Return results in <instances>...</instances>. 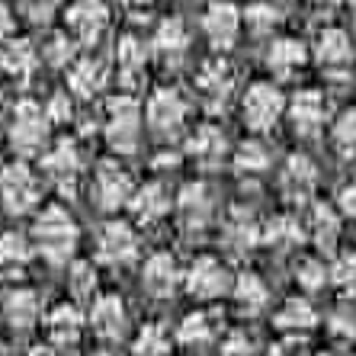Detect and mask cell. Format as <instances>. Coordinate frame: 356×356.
I'll list each match as a JSON object with an SVG mask.
<instances>
[{
    "label": "cell",
    "mask_w": 356,
    "mask_h": 356,
    "mask_svg": "<svg viewBox=\"0 0 356 356\" xmlns=\"http://www.w3.org/2000/svg\"><path fill=\"white\" fill-rule=\"evenodd\" d=\"M324 113L327 103L318 90H302L292 99V125L298 135H318V129L324 125Z\"/></svg>",
    "instance_id": "14"
},
{
    "label": "cell",
    "mask_w": 356,
    "mask_h": 356,
    "mask_svg": "<svg viewBox=\"0 0 356 356\" xmlns=\"http://www.w3.org/2000/svg\"><path fill=\"white\" fill-rule=\"evenodd\" d=\"M132 180L129 174H122L119 167L113 164H103L97 174V199L103 209H119L125 202H132Z\"/></svg>",
    "instance_id": "13"
},
{
    "label": "cell",
    "mask_w": 356,
    "mask_h": 356,
    "mask_svg": "<svg viewBox=\"0 0 356 356\" xmlns=\"http://www.w3.org/2000/svg\"><path fill=\"white\" fill-rule=\"evenodd\" d=\"M0 356H3V340H0Z\"/></svg>",
    "instance_id": "55"
},
{
    "label": "cell",
    "mask_w": 356,
    "mask_h": 356,
    "mask_svg": "<svg viewBox=\"0 0 356 356\" xmlns=\"http://www.w3.org/2000/svg\"><path fill=\"white\" fill-rule=\"evenodd\" d=\"M167 206H170V199L164 196V186H161V183H148V186H141L132 196V212L138 218H145V222H158L167 212Z\"/></svg>",
    "instance_id": "26"
},
{
    "label": "cell",
    "mask_w": 356,
    "mask_h": 356,
    "mask_svg": "<svg viewBox=\"0 0 356 356\" xmlns=\"http://www.w3.org/2000/svg\"><path fill=\"white\" fill-rule=\"evenodd\" d=\"M183 113H186V106L174 90H158L148 103V122L161 135H174L183 122Z\"/></svg>",
    "instance_id": "11"
},
{
    "label": "cell",
    "mask_w": 356,
    "mask_h": 356,
    "mask_svg": "<svg viewBox=\"0 0 356 356\" xmlns=\"http://www.w3.org/2000/svg\"><path fill=\"white\" fill-rule=\"evenodd\" d=\"M3 321L13 327L17 334L29 331L39 321V298L29 289H17L3 298Z\"/></svg>",
    "instance_id": "17"
},
{
    "label": "cell",
    "mask_w": 356,
    "mask_h": 356,
    "mask_svg": "<svg viewBox=\"0 0 356 356\" xmlns=\"http://www.w3.org/2000/svg\"><path fill=\"white\" fill-rule=\"evenodd\" d=\"M334 334H343V337H347V334H356V318L353 315H334Z\"/></svg>",
    "instance_id": "48"
},
{
    "label": "cell",
    "mask_w": 356,
    "mask_h": 356,
    "mask_svg": "<svg viewBox=\"0 0 356 356\" xmlns=\"http://www.w3.org/2000/svg\"><path fill=\"white\" fill-rule=\"evenodd\" d=\"M119 3H125V7H141L145 0H119Z\"/></svg>",
    "instance_id": "52"
},
{
    "label": "cell",
    "mask_w": 356,
    "mask_h": 356,
    "mask_svg": "<svg viewBox=\"0 0 356 356\" xmlns=\"http://www.w3.org/2000/svg\"><path fill=\"white\" fill-rule=\"evenodd\" d=\"M10 138H13V148H17L19 154H35V151H42L45 138H49V116L35 106L33 99H23L17 106Z\"/></svg>",
    "instance_id": "3"
},
{
    "label": "cell",
    "mask_w": 356,
    "mask_h": 356,
    "mask_svg": "<svg viewBox=\"0 0 356 356\" xmlns=\"http://www.w3.org/2000/svg\"><path fill=\"white\" fill-rule=\"evenodd\" d=\"M334 141H337L343 151H356V109L343 113V116L334 122Z\"/></svg>",
    "instance_id": "40"
},
{
    "label": "cell",
    "mask_w": 356,
    "mask_h": 356,
    "mask_svg": "<svg viewBox=\"0 0 356 356\" xmlns=\"http://www.w3.org/2000/svg\"><path fill=\"white\" fill-rule=\"evenodd\" d=\"M10 29H13V19H10V13L3 7H0V35H7Z\"/></svg>",
    "instance_id": "49"
},
{
    "label": "cell",
    "mask_w": 356,
    "mask_h": 356,
    "mask_svg": "<svg viewBox=\"0 0 356 356\" xmlns=\"http://www.w3.org/2000/svg\"><path fill=\"white\" fill-rule=\"evenodd\" d=\"M209 212H212V202H209V193L202 183H190L180 196V222L186 232H202L209 222Z\"/></svg>",
    "instance_id": "18"
},
{
    "label": "cell",
    "mask_w": 356,
    "mask_h": 356,
    "mask_svg": "<svg viewBox=\"0 0 356 356\" xmlns=\"http://www.w3.org/2000/svg\"><path fill=\"white\" fill-rule=\"evenodd\" d=\"M196 83H199V90L206 93L209 103H212V109H218L225 99H228V93H232L234 74H232V67L225 65V61H212V65H206L202 71H199Z\"/></svg>",
    "instance_id": "19"
},
{
    "label": "cell",
    "mask_w": 356,
    "mask_h": 356,
    "mask_svg": "<svg viewBox=\"0 0 356 356\" xmlns=\"http://www.w3.org/2000/svg\"><path fill=\"white\" fill-rule=\"evenodd\" d=\"M209 337H212V324H209L206 315H186L180 321V327H177V340L180 343H186V347H199V343H209Z\"/></svg>",
    "instance_id": "33"
},
{
    "label": "cell",
    "mask_w": 356,
    "mask_h": 356,
    "mask_svg": "<svg viewBox=\"0 0 356 356\" xmlns=\"http://www.w3.org/2000/svg\"><path fill=\"white\" fill-rule=\"evenodd\" d=\"M190 154L199 161L202 167H216L225 154V135L218 132L216 125H202L190 141Z\"/></svg>",
    "instance_id": "23"
},
{
    "label": "cell",
    "mask_w": 356,
    "mask_h": 356,
    "mask_svg": "<svg viewBox=\"0 0 356 356\" xmlns=\"http://www.w3.org/2000/svg\"><path fill=\"white\" fill-rule=\"evenodd\" d=\"M29 356H55V353H51V350H45V347H39V350H33Z\"/></svg>",
    "instance_id": "51"
},
{
    "label": "cell",
    "mask_w": 356,
    "mask_h": 356,
    "mask_svg": "<svg viewBox=\"0 0 356 356\" xmlns=\"http://www.w3.org/2000/svg\"><path fill=\"white\" fill-rule=\"evenodd\" d=\"M49 340H51V347H74L77 337H81V327H83V318L81 312H77L74 305H67V302H61V305L51 308V315H49Z\"/></svg>",
    "instance_id": "16"
},
{
    "label": "cell",
    "mask_w": 356,
    "mask_h": 356,
    "mask_svg": "<svg viewBox=\"0 0 356 356\" xmlns=\"http://www.w3.org/2000/svg\"><path fill=\"white\" fill-rule=\"evenodd\" d=\"M45 170H49L55 180H58V186L65 193H74L77 186V174H81V158H77V148L74 141H58L55 148L45 154Z\"/></svg>",
    "instance_id": "12"
},
{
    "label": "cell",
    "mask_w": 356,
    "mask_h": 356,
    "mask_svg": "<svg viewBox=\"0 0 356 356\" xmlns=\"http://www.w3.org/2000/svg\"><path fill=\"white\" fill-rule=\"evenodd\" d=\"M312 234H315V244L321 250L331 254L334 244H337V234H340V222L327 206H318L315 209V222H312Z\"/></svg>",
    "instance_id": "31"
},
{
    "label": "cell",
    "mask_w": 356,
    "mask_h": 356,
    "mask_svg": "<svg viewBox=\"0 0 356 356\" xmlns=\"http://www.w3.org/2000/svg\"><path fill=\"white\" fill-rule=\"evenodd\" d=\"M225 241H228V248H232L234 254H244V250H250L260 241V232L254 228V222H250V218H234V222L228 225Z\"/></svg>",
    "instance_id": "35"
},
{
    "label": "cell",
    "mask_w": 356,
    "mask_h": 356,
    "mask_svg": "<svg viewBox=\"0 0 356 356\" xmlns=\"http://www.w3.org/2000/svg\"><path fill=\"white\" fill-rule=\"evenodd\" d=\"M116 61H119V74H122L125 83H135L141 74H145V45L138 39H122L116 49Z\"/></svg>",
    "instance_id": "27"
},
{
    "label": "cell",
    "mask_w": 356,
    "mask_h": 356,
    "mask_svg": "<svg viewBox=\"0 0 356 356\" xmlns=\"http://www.w3.org/2000/svg\"><path fill=\"white\" fill-rule=\"evenodd\" d=\"M49 58L55 61V65H67V58H71V42H67L65 35H55V39H51Z\"/></svg>",
    "instance_id": "47"
},
{
    "label": "cell",
    "mask_w": 356,
    "mask_h": 356,
    "mask_svg": "<svg viewBox=\"0 0 356 356\" xmlns=\"http://www.w3.org/2000/svg\"><path fill=\"white\" fill-rule=\"evenodd\" d=\"M45 116H49V122H67L71 119V103H67V93H55L49 103V109H45Z\"/></svg>",
    "instance_id": "45"
},
{
    "label": "cell",
    "mask_w": 356,
    "mask_h": 356,
    "mask_svg": "<svg viewBox=\"0 0 356 356\" xmlns=\"http://www.w3.org/2000/svg\"><path fill=\"white\" fill-rule=\"evenodd\" d=\"M135 356H170V334L161 324H148L135 340Z\"/></svg>",
    "instance_id": "32"
},
{
    "label": "cell",
    "mask_w": 356,
    "mask_h": 356,
    "mask_svg": "<svg viewBox=\"0 0 356 356\" xmlns=\"http://www.w3.org/2000/svg\"><path fill=\"white\" fill-rule=\"evenodd\" d=\"M321 356H327V353H321Z\"/></svg>",
    "instance_id": "57"
},
{
    "label": "cell",
    "mask_w": 356,
    "mask_h": 356,
    "mask_svg": "<svg viewBox=\"0 0 356 356\" xmlns=\"http://www.w3.org/2000/svg\"><path fill=\"white\" fill-rule=\"evenodd\" d=\"M276 10L273 7H266V3H254V7L248 10V26L254 29L257 35H264V33H270L276 26Z\"/></svg>",
    "instance_id": "42"
},
{
    "label": "cell",
    "mask_w": 356,
    "mask_h": 356,
    "mask_svg": "<svg viewBox=\"0 0 356 356\" xmlns=\"http://www.w3.org/2000/svg\"><path fill=\"white\" fill-rule=\"evenodd\" d=\"M186 49V33H183V23L180 19H167L161 23L158 35H154V51H158V58L164 61H177Z\"/></svg>",
    "instance_id": "28"
},
{
    "label": "cell",
    "mask_w": 356,
    "mask_h": 356,
    "mask_svg": "<svg viewBox=\"0 0 356 356\" xmlns=\"http://www.w3.org/2000/svg\"><path fill=\"white\" fill-rule=\"evenodd\" d=\"M106 74H103V67L97 61H77L71 67V74H67V83H71V90L81 93V97H93V93L103 87Z\"/></svg>",
    "instance_id": "29"
},
{
    "label": "cell",
    "mask_w": 356,
    "mask_h": 356,
    "mask_svg": "<svg viewBox=\"0 0 356 356\" xmlns=\"http://www.w3.org/2000/svg\"><path fill=\"white\" fill-rule=\"evenodd\" d=\"M138 254L135 232L125 222H109L99 234V260L103 264H129Z\"/></svg>",
    "instance_id": "8"
},
{
    "label": "cell",
    "mask_w": 356,
    "mask_h": 356,
    "mask_svg": "<svg viewBox=\"0 0 356 356\" xmlns=\"http://www.w3.org/2000/svg\"><path fill=\"white\" fill-rule=\"evenodd\" d=\"M315 164L305 158V154H292L289 164H286V170H282V190H286V196L289 199H305L308 193L315 190Z\"/></svg>",
    "instance_id": "20"
},
{
    "label": "cell",
    "mask_w": 356,
    "mask_h": 356,
    "mask_svg": "<svg viewBox=\"0 0 356 356\" xmlns=\"http://www.w3.org/2000/svg\"><path fill=\"white\" fill-rule=\"evenodd\" d=\"M350 10H353V17H356V0H350Z\"/></svg>",
    "instance_id": "54"
},
{
    "label": "cell",
    "mask_w": 356,
    "mask_h": 356,
    "mask_svg": "<svg viewBox=\"0 0 356 356\" xmlns=\"http://www.w3.org/2000/svg\"><path fill=\"white\" fill-rule=\"evenodd\" d=\"M315 55H318V61H321V65H327V67L347 65V61L353 58L347 33H343V29H324V33L318 35Z\"/></svg>",
    "instance_id": "22"
},
{
    "label": "cell",
    "mask_w": 356,
    "mask_h": 356,
    "mask_svg": "<svg viewBox=\"0 0 356 356\" xmlns=\"http://www.w3.org/2000/svg\"><path fill=\"white\" fill-rule=\"evenodd\" d=\"M35 244L51 264H65L77 248V225L61 206H49L35 222Z\"/></svg>",
    "instance_id": "1"
},
{
    "label": "cell",
    "mask_w": 356,
    "mask_h": 356,
    "mask_svg": "<svg viewBox=\"0 0 356 356\" xmlns=\"http://www.w3.org/2000/svg\"><path fill=\"white\" fill-rule=\"evenodd\" d=\"M337 206H340V212H343L347 218H356V180L350 183V186H343V190H340Z\"/></svg>",
    "instance_id": "46"
},
{
    "label": "cell",
    "mask_w": 356,
    "mask_h": 356,
    "mask_svg": "<svg viewBox=\"0 0 356 356\" xmlns=\"http://www.w3.org/2000/svg\"><path fill=\"white\" fill-rule=\"evenodd\" d=\"M318 324V315L312 302L308 298H286V305L280 308V315H276V327L280 331H289V334H305L312 331Z\"/></svg>",
    "instance_id": "21"
},
{
    "label": "cell",
    "mask_w": 356,
    "mask_h": 356,
    "mask_svg": "<svg viewBox=\"0 0 356 356\" xmlns=\"http://www.w3.org/2000/svg\"><path fill=\"white\" fill-rule=\"evenodd\" d=\"M0 199L10 216H23L39 202V186L26 164H10L0 174Z\"/></svg>",
    "instance_id": "2"
},
{
    "label": "cell",
    "mask_w": 356,
    "mask_h": 356,
    "mask_svg": "<svg viewBox=\"0 0 356 356\" xmlns=\"http://www.w3.org/2000/svg\"><path fill=\"white\" fill-rule=\"evenodd\" d=\"M234 302H238V308L244 312V315H257L260 308L266 305V286L260 282V276L254 273H241L238 282H234Z\"/></svg>",
    "instance_id": "25"
},
{
    "label": "cell",
    "mask_w": 356,
    "mask_h": 356,
    "mask_svg": "<svg viewBox=\"0 0 356 356\" xmlns=\"http://www.w3.org/2000/svg\"><path fill=\"white\" fill-rule=\"evenodd\" d=\"M282 106H286V103H282V93L276 90L273 83H254L248 90V97H244V122H248L250 129H257V132L273 129Z\"/></svg>",
    "instance_id": "5"
},
{
    "label": "cell",
    "mask_w": 356,
    "mask_h": 356,
    "mask_svg": "<svg viewBox=\"0 0 356 356\" xmlns=\"http://www.w3.org/2000/svg\"><path fill=\"white\" fill-rule=\"evenodd\" d=\"M90 324L97 337L103 340H122L129 331V312H125L119 296H99L90 312Z\"/></svg>",
    "instance_id": "7"
},
{
    "label": "cell",
    "mask_w": 356,
    "mask_h": 356,
    "mask_svg": "<svg viewBox=\"0 0 356 356\" xmlns=\"http://www.w3.org/2000/svg\"><path fill=\"white\" fill-rule=\"evenodd\" d=\"M315 3H318V7H337L340 0H315Z\"/></svg>",
    "instance_id": "50"
},
{
    "label": "cell",
    "mask_w": 356,
    "mask_h": 356,
    "mask_svg": "<svg viewBox=\"0 0 356 356\" xmlns=\"http://www.w3.org/2000/svg\"><path fill=\"white\" fill-rule=\"evenodd\" d=\"M0 65L7 67L13 77H26L29 71H33V65H35L33 45L23 42V39H13L7 49H3V55H0Z\"/></svg>",
    "instance_id": "30"
},
{
    "label": "cell",
    "mask_w": 356,
    "mask_h": 356,
    "mask_svg": "<svg viewBox=\"0 0 356 356\" xmlns=\"http://www.w3.org/2000/svg\"><path fill=\"white\" fill-rule=\"evenodd\" d=\"M202 26H206V35L212 39V45H218V49H232L234 39H238V29H241V13L232 7V3L216 0V3L206 10Z\"/></svg>",
    "instance_id": "9"
},
{
    "label": "cell",
    "mask_w": 356,
    "mask_h": 356,
    "mask_svg": "<svg viewBox=\"0 0 356 356\" xmlns=\"http://www.w3.org/2000/svg\"><path fill=\"white\" fill-rule=\"evenodd\" d=\"M266 164H270V154H266V148L260 141H244L238 148V154H234V167L241 174H257Z\"/></svg>",
    "instance_id": "36"
},
{
    "label": "cell",
    "mask_w": 356,
    "mask_h": 356,
    "mask_svg": "<svg viewBox=\"0 0 356 356\" xmlns=\"http://www.w3.org/2000/svg\"><path fill=\"white\" fill-rule=\"evenodd\" d=\"M67 26L81 35V42H97L99 33L106 29V3L103 0H74L67 10Z\"/></svg>",
    "instance_id": "10"
},
{
    "label": "cell",
    "mask_w": 356,
    "mask_h": 356,
    "mask_svg": "<svg viewBox=\"0 0 356 356\" xmlns=\"http://www.w3.org/2000/svg\"><path fill=\"white\" fill-rule=\"evenodd\" d=\"M97 292V270L93 264H74L71 266V296L87 302Z\"/></svg>",
    "instance_id": "37"
},
{
    "label": "cell",
    "mask_w": 356,
    "mask_h": 356,
    "mask_svg": "<svg viewBox=\"0 0 356 356\" xmlns=\"http://www.w3.org/2000/svg\"><path fill=\"white\" fill-rule=\"evenodd\" d=\"M19 3H23V13L33 23H45L58 7V0H19Z\"/></svg>",
    "instance_id": "43"
},
{
    "label": "cell",
    "mask_w": 356,
    "mask_h": 356,
    "mask_svg": "<svg viewBox=\"0 0 356 356\" xmlns=\"http://www.w3.org/2000/svg\"><path fill=\"white\" fill-rule=\"evenodd\" d=\"M331 280L337 282L347 296H356V254H343L331 266Z\"/></svg>",
    "instance_id": "38"
},
{
    "label": "cell",
    "mask_w": 356,
    "mask_h": 356,
    "mask_svg": "<svg viewBox=\"0 0 356 356\" xmlns=\"http://www.w3.org/2000/svg\"><path fill=\"white\" fill-rule=\"evenodd\" d=\"M109 145L122 154L135 151L138 145V103L132 97H119L109 103V125H106Z\"/></svg>",
    "instance_id": "4"
},
{
    "label": "cell",
    "mask_w": 356,
    "mask_h": 356,
    "mask_svg": "<svg viewBox=\"0 0 356 356\" xmlns=\"http://www.w3.org/2000/svg\"><path fill=\"white\" fill-rule=\"evenodd\" d=\"M29 260V244H26L23 234L10 232L0 238V266H7V270H17Z\"/></svg>",
    "instance_id": "34"
},
{
    "label": "cell",
    "mask_w": 356,
    "mask_h": 356,
    "mask_svg": "<svg viewBox=\"0 0 356 356\" xmlns=\"http://www.w3.org/2000/svg\"><path fill=\"white\" fill-rule=\"evenodd\" d=\"M186 289L193 298H218L225 289H234L232 276L216 257H199L186 273Z\"/></svg>",
    "instance_id": "6"
},
{
    "label": "cell",
    "mask_w": 356,
    "mask_h": 356,
    "mask_svg": "<svg viewBox=\"0 0 356 356\" xmlns=\"http://www.w3.org/2000/svg\"><path fill=\"white\" fill-rule=\"evenodd\" d=\"M266 61H270V67H273L280 77H289L305 65V49H302V42H296V39H280V42H273Z\"/></svg>",
    "instance_id": "24"
},
{
    "label": "cell",
    "mask_w": 356,
    "mask_h": 356,
    "mask_svg": "<svg viewBox=\"0 0 356 356\" xmlns=\"http://www.w3.org/2000/svg\"><path fill=\"white\" fill-rule=\"evenodd\" d=\"M222 356H254V343L248 340V334H228V340L222 343Z\"/></svg>",
    "instance_id": "44"
},
{
    "label": "cell",
    "mask_w": 356,
    "mask_h": 356,
    "mask_svg": "<svg viewBox=\"0 0 356 356\" xmlns=\"http://www.w3.org/2000/svg\"><path fill=\"white\" fill-rule=\"evenodd\" d=\"M177 282H180V273H177V264L170 254H154V257L145 264L141 286H145L154 298H167L177 289Z\"/></svg>",
    "instance_id": "15"
},
{
    "label": "cell",
    "mask_w": 356,
    "mask_h": 356,
    "mask_svg": "<svg viewBox=\"0 0 356 356\" xmlns=\"http://www.w3.org/2000/svg\"><path fill=\"white\" fill-rule=\"evenodd\" d=\"M296 276L305 289H321L324 282H327V270H324V264H318V260H302Z\"/></svg>",
    "instance_id": "41"
},
{
    "label": "cell",
    "mask_w": 356,
    "mask_h": 356,
    "mask_svg": "<svg viewBox=\"0 0 356 356\" xmlns=\"http://www.w3.org/2000/svg\"><path fill=\"white\" fill-rule=\"evenodd\" d=\"M97 356H109V353H97Z\"/></svg>",
    "instance_id": "56"
},
{
    "label": "cell",
    "mask_w": 356,
    "mask_h": 356,
    "mask_svg": "<svg viewBox=\"0 0 356 356\" xmlns=\"http://www.w3.org/2000/svg\"><path fill=\"white\" fill-rule=\"evenodd\" d=\"M266 356H286V353H282L280 347H273V350H270V353H266Z\"/></svg>",
    "instance_id": "53"
},
{
    "label": "cell",
    "mask_w": 356,
    "mask_h": 356,
    "mask_svg": "<svg viewBox=\"0 0 356 356\" xmlns=\"http://www.w3.org/2000/svg\"><path fill=\"white\" fill-rule=\"evenodd\" d=\"M270 244H280V248H289V244H296V241H302V228H298V222H292V218H276L270 228H266L264 234Z\"/></svg>",
    "instance_id": "39"
}]
</instances>
